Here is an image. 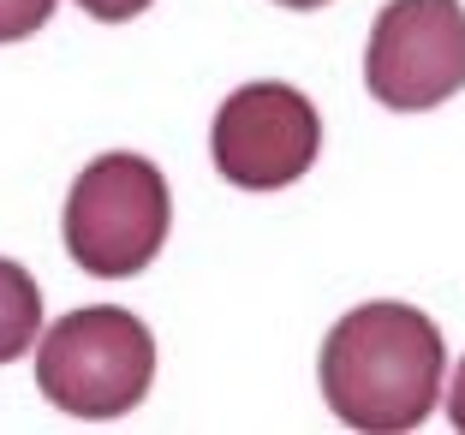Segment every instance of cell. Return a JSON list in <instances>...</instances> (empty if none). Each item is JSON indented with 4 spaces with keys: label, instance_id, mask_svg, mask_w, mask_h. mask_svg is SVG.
<instances>
[{
    "label": "cell",
    "instance_id": "obj_1",
    "mask_svg": "<svg viewBox=\"0 0 465 435\" xmlns=\"http://www.w3.org/2000/svg\"><path fill=\"white\" fill-rule=\"evenodd\" d=\"M441 370H448L441 328L418 304L394 299L346 311L316 358V381H322L329 411L346 430L370 435L418 430L441 400Z\"/></svg>",
    "mask_w": 465,
    "mask_h": 435
},
{
    "label": "cell",
    "instance_id": "obj_2",
    "mask_svg": "<svg viewBox=\"0 0 465 435\" xmlns=\"http://www.w3.org/2000/svg\"><path fill=\"white\" fill-rule=\"evenodd\" d=\"M155 341L120 304H84L60 316L36 346V388L72 418H120L150 394Z\"/></svg>",
    "mask_w": 465,
    "mask_h": 435
},
{
    "label": "cell",
    "instance_id": "obj_3",
    "mask_svg": "<svg viewBox=\"0 0 465 435\" xmlns=\"http://www.w3.org/2000/svg\"><path fill=\"white\" fill-rule=\"evenodd\" d=\"M66 251L84 274L125 281L162 257L173 227V197L155 162L143 155H102L66 191Z\"/></svg>",
    "mask_w": 465,
    "mask_h": 435
},
{
    "label": "cell",
    "instance_id": "obj_4",
    "mask_svg": "<svg viewBox=\"0 0 465 435\" xmlns=\"http://www.w3.org/2000/svg\"><path fill=\"white\" fill-rule=\"evenodd\" d=\"M364 84L388 114H424L465 90L460 0H388L364 48Z\"/></svg>",
    "mask_w": 465,
    "mask_h": 435
},
{
    "label": "cell",
    "instance_id": "obj_5",
    "mask_svg": "<svg viewBox=\"0 0 465 435\" xmlns=\"http://www.w3.org/2000/svg\"><path fill=\"white\" fill-rule=\"evenodd\" d=\"M316 150H322V120L316 102L292 84H245L221 102L215 125H209V155H215L221 179L239 191H281L292 179L311 173Z\"/></svg>",
    "mask_w": 465,
    "mask_h": 435
},
{
    "label": "cell",
    "instance_id": "obj_6",
    "mask_svg": "<svg viewBox=\"0 0 465 435\" xmlns=\"http://www.w3.org/2000/svg\"><path fill=\"white\" fill-rule=\"evenodd\" d=\"M36 341H42V286L30 281V269L0 257V364L25 358Z\"/></svg>",
    "mask_w": 465,
    "mask_h": 435
},
{
    "label": "cell",
    "instance_id": "obj_7",
    "mask_svg": "<svg viewBox=\"0 0 465 435\" xmlns=\"http://www.w3.org/2000/svg\"><path fill=\"white\" fill-rule=\"evenodd\" d=\"M54 18V0H0V42H25Z\"/></svg>",
    "mask_w": 465,
    "mask_h": 435
},
{
    "label": "cell",
    "instance_id": "obj_8",
    "mask_svg": "<svg viewBox=\"0 0 465 435\" xmlns=\"http://www.w3.org/2000/svg\"><path fill=\"white\" fill-rule=\"evenodd\" d=\"M90 18H102V25H120V18H137L150 13V0H78Z\"/></svg>",
    "mask_w": 465,
    "mask_h": 435
},
{
    "label": "cell",
    "instance_id": "obj_9",
    "mask_svg": "<svg viewBox=\"0 0 465 435\" xmlns=\"http://www.w3.org/2000/svg\"><path fill=\"white\" fill-rule=\"evenodd\" d=\"M448 418H453V430L465 435V364H460V376H453V394H448Z\"/></svg>",
    "mask_w": 465,
    "mask_h": 435
},
{
    "label": "cell",
    "instance_id": "obj_10",
    "mask_svg": "<svg viewBox=\"0 0 465 435\" xmlns=\"http://www.w3.org/2000/svg\"><path fill=\"white\" fill-rule=\"evenodd\" d=\"M274 6H292V13H316V6H329V0H274Z\"/></svg>",
    "mask_w": 465,
    "mask_h": 435
}]
</instances>
